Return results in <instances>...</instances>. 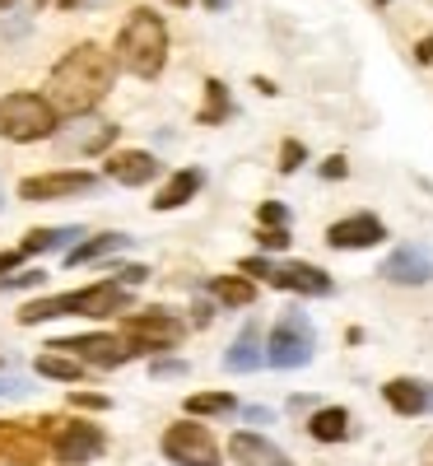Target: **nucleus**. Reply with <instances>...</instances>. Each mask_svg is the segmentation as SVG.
I'll use <instances>...</instances> for the list:
<instances>
[{"label": "nucleus", "mask_w": 433, "mask_h": 466, "mask_svg": "<svg viewBox=\"0 0 433 466\" xmlns=\"http://www.w3.org/2000/svg\"><path fill=\"white\" fill-rule=\"evenodd\" d=\"M107 89H112V56L94 43H80L75 52H65L52 66V80H47V98L65 116L94 112L107 98Z\"/></svg>", "instance_id": "1"}, {"label": "nucleus", "mask_w": 433, "mask_h": 466, "mask_svg": "<svg viewBox=\"0 0 433 466\" xmlns=\"http://www.w3.org/2000/svg\"><path fill=\"white\" fill-rule=\"evenodd\" d=\"M116 61H122L131 75L154 80L168 61V24L154 10H131L122 33H116Z\"/></svg>", "instance_id": "2"}, {"label": "nucleus", "mask_w": 433, "mask_h": 466, "mask_svg": "<svg viewBox=\"0 0 433 466\" xmlns=\"http://www.w3.org/2000/svg\"><path fill=\"white\" fill-rule=\"evenodd\" d=\"M56 131V103L47 94H5L0 98V136L15 145L47 140Z\"/></svg>", "instance_id": "3"}, {"label": "nucleus", "mask_w": 433, "mask_h": 466, "mask_svg": "<svg viewBox=\"0 0 433 466\" xmlns=\"http://www.w3.org/2000/svg\"><path fill=\"white\" fill-rule=\"evenodd\" d=\"M52 350H65V355H80L85 364H98V369H122L131 355H140V350L131 345V336H112V331H89V336H56Z\"/></svg>", "instance_id": "4"}, {"label": "nucleus", "mask_w": 433, "mask_h": 466, "mask_svg": "<svg viewBox=\"0 0 433 466\" xmlns=\"http://www.w3.org/2000/svg\"><path fill=\"white\" fill-rule=\"evenodd\" d=\"M312 350H317V336H312L307 318L303 313H285L280 327H275L270 340H266V360L275 369H303L312 360Z\"/></svg>", "instance_id": "5"}, {"label": "nucleus", "mask_w": 433, "mask_h": 466, "mask_svg": "<svg viewBox=\"0 0 433 466\" xmlns=\"http://www.w3.org/2000/svg\"><path fill=\"white\" fill-rule=\"evenodd\" d=\"M43 434L52 439V452H61L65 461H89L107 448V434L98 424H85V420H70V415H52L43 420Z\"/></svg>", "instance_id": "6"}, {"label": "nucleus", "mask_w": 433, "mask_h": 466, "mask_svg": "<svg viewBox=\"0 0 433 466\" xmlns=\"http://www.w3.org/2000/svg\"><path fill=\"white\" fill-rule=\"evenodd\" d=\"M164 452L177 466H219V443L196 420H177L164 430Z\"/></svg>", "instance_id": "7"}, {"label": "nucleus", "mask_w": 433, "mask_h": 466, "mask_svg": "<svg viewBox=\"0 0 433 466\" xmlns=\"http://www.w3.org/2000/svg\"><path fill=\"white\" fill-rule=\"evenodd\" d=\"M126 336H131V345L140 350V355H149V350H173L186 336V322L173 318L168 308H149V313H136L126 322Z\"/></svg>", "instance_id": "8"}, {"label": "nucleus", "mask_w": 433, "mask_h": 466, "mask_svg": "<svg viewBox=\"0 0 433 466\" xmlns=\"http://www.w3.org/2000/svg\"><path fill=\"white\" fill-rule=\"evenodd\" d=\"M112 140H116V127L107 122V116H98V112H80V116H70V127L61 131L56 149H61V154H80V159H89V154H103Z\"/></svg>", "instance_id": "9"}, {"label": "nucleus", "mask_w": 433, "mask_h": 466, "mask_svg": "<svg viewBox=\"0 0 433 466\" xmlns=\"http://www.w3.org/2000/svg\"><path fill=\"white\" fill-rule=\"evenodd\" d=\"M37 434L43 430H28L19 420H0V466H43L52 443H43Z\"/></svg>", "instance_id": "10"}, {"label": "nucleus", "mask_w": 433, "mask_h": 466, "mask_svg": "<svg viewBox=\"0 0 433 466\" xmlns=\"http://www.w3.org/2000/svg\"><path fill=\"white\" fill-rule=\"evenodd\" d=\"M94 187H98L94 173H43V177H24L19 197L24 201H65V197H80V191H94Z\"/></svg>", "instance_id": "11"}, {"label": "nucleus", "mask_w": 433, "mask_h": 466, "mask_svg": "<svg viewBox=\"0 0 433 466\" xmlns=\"http://www.w3.org/2000/svg\"><path fill=\"white\" fill-rule=\"evenodd\" d=\"M65 303H70V313L112 318V313H126V308H131V289H122V285H89V289L65 294Z\"/></svg>", "instance_id": "12"}, {"label": "nucleus", "mask_w": 433, "mask_h": 466, "mask_svg": "<svg viewBox=\"0 0 433 466\" xmlns=\"http://www.w3.org/2000/svg\"><path fill=\"white\" fill-rule=\"evenodd\" d=\"M382 219H373V215H345V219H336L331 228H327V243L331 248H340V252H354V248H373V243H382Z\"/></svg>", "instance_id": "13"}, {"label": "nucleus", "mask_w": 433, "mask_h": 466, "mask_svg": "<svg viewBox=\"0 0 433 466\" xmlns=\"http://www.w3.org/2000/svg\"><path fill=\"white\" fill-rule=\"evenodd\" d=\"M382 401L397 415H433V387L419 378H391L382 387Z\"/></svg>", "instance_id": "14"}, {"label": "nucleus", "mask_w": 433, "mask_h": 466, "mask_svg": "<svg viewBox=\"0 0 433 466\" xmlns=\"http://www.w3.org/2000/svg\"><path fill=\"white\" fill-rule=\"evenodd\" d=\"M382 276L397 285H428L433 280V257L424 248H397L382 261Z\"/></svg>", "instance_id": "15"}, {"label": "nucleus", "mask_w": 433, "mask_h": 466, "mask_svg": "<svg viewBox=\"0 0 433 466\" xmlns=\"http://www.w3.org/2000/svg\"><path fill=\"white\" fill-rule=\"evenodd\" d=\"M270 285L275 289H294V294H331V276L307 261H289V266H270Z\"/></svg>", "instance_id": "16"}, {"label": "nucleus", "mask_w": 433, "mask_h": 466, "mask_svg": "<svg viewBox=\"0 0 433 466\" xmlns=\"http://www.w3.org/2000/svg\"><path fill=\"white\" fill-rule=\"evenodd\" d=\"M107 177H116L122 187H145L159 177V159L145 149H126V154H112L107 159Z\"/></svg>", "instance_id": "17"}, {"label": "nucleus", "mask_w": 433, "mask_h": 466, "mask_svg": "<svg viewBox=\"0 0 433 466\" xmlns=\"http://www.w3.org/2000/svg\"><path fill=\"white\" fill-rule=\"evenodd\" d=\"M228 457L238 466H289V457L270 439H261V434H233L228 439Z\"/></svg>", "instance_id": "18"}, {"label": "nucleus", "mask_w": 433, "mask_h": 466, "mask_svg": "<svg viewBox=\"0 0 433 466\" xmlns=\"http://www.w3.org/2000/svg\"><path fill=\"white\" fill-rule=\"evenodd\" d=\"M201 182H206L201 168H182V173H173V177L159 187V197H154V210H177V206H186L196 191H201Z\"/></svg>", "instance_id": "19"}, {"label": "nucleus", "mask_w": 433, "mask_h": 466, "mask_svg": "<svg viewBox=\"0 0 433 466\" xmlns=\"http://www.w3.org/2000/svg\"><path fill=\"white\" fill-rule=\"evenodd\" d=\"M224 364H228L233 373H252V369L261 364V327H243V336L228 345Z\"/></svg>", "instance_id": "20"}, {"label": "nucleus", "mask_w": 433, "mask_h": 466, "mask_svg": "<svg viewBox=\"0 0 433 466\" xmlns=\"http://www.w3.org/2000/svg\"><path fill=\"white\" fill-rule=\"evenodd\" d=\"M210 294L224 308H247L257 299V285H252V276H219V280H210Z\"/></svg>", "instance_id": "21"}, {"label": "nucleus", "mask_w": 433, "mask_h": 466, "mask_svg": "<svg viewBox=\"0 0 433 466\" xmlns=\"http://www.w3.org/2000/svg\"><path fill=\"white\" fill-rule=\"evenodd\" d=\"M345 430H349V415L340 406H322L317 415L307 420V434L317 443H336V439H345Z\"/></svg>", "instance_id": "22"}, {"label": "nucleus", "mask_w": 433, "mask_h": 466, "mask_svg": "<svg viewBox=\"0 0 433 466\" xmlns=\"http://www.w3.org/2000/svg\"><path fill=\"white\" fill-rule=\"evenodd\" d=\"M112 248H131V238L126 233H98V238H89V243H80L75 252H65V266L75 270V266H89V261H98L103 252H112Z\"/></svg>", "instance_id": "23"}, {"label": "nucleus", "mask_w": 433, "mask_h": 466, "mask_svg": "<svg viewBox=\"0 0 433 466\" xmlns=\"http://www.w3.org/2000/svg\"><path fill=\"white\" fill-rule=\"evenodd\" d=\"M228 410H238V397H228V392H196V397H186V415H228Z\"/></svg>", "instance_id": "24"}, {"label": "nucleus", "mask_w": 433, "mask_h": 466, "mask_svg": "<svg viewBox=\"0 0 433 466\" xmlns=\"http://www.w3.org/2000/svg\"><path fill=\"white\" fill-rule=\"evenodd\" d=\"M80 238V228H33L24 238V252H47V248H65Z\"/></svg>", "instance_id": "25"}, {"label": "nucleus", "mask_w": 433, "mask_h": 466, "mask_svg": "<svg viewBox=\"0 0 433 466\" xmlns=\"http://www.w3.org/2000/svg\"><path fill=\"white\" fill-rule=\"evenodd\" d=\"M228 112H233V107H228V89H224L219 80H206V107H201V122H206V127H219Z\"/></svg>", "instance_id": "26"}, {"label": "nucleus", "mask_w": 433, "mask_h": 466, "mask_svg": "<svg viewBox=\"0 0 433 466\" xmlns=\"http://www.w3.org/2000/svg\"><path fill=\"white\" fill-rule=\"evenodd\" d=\"M37 373L43 378H56V382H85V364H70V360H56V355H37Z\"/></svg>", "instance_id": "27"}, {"label": "nucleus", "mask_w": 433, "mask_h": 466, "mask_svg": "<svg viewBox=\"0 0 433 466\" xmlns=\"http://www.w3.org/2000/svg\"><path fill=\"white\" fill-rule=\"evenodd\" d=\"M61 313H70L65 294H56V299H37V303H24V308H19V322H52V318H61Z\"/></svg>", "instance_id": "28"}, {"label": "nucleus", "mask_w": 433, "mask_h": 466, "mask_svg": "<svg viewBox=\"0 0 433 466\" xmlns=\"http://www.w3.org/2000/svg\"><path fill=\"white\" fill-rule=\"evenodd\" d=\"M47 280V270H24V276H0V294L5 289H33V285H43Z\"/></svg>", "instance_id": "29"}, {"label": "nucleus", "mask_w": 433, "mask_h": 466, "mask_svg": "<svg viewBox=\"0 0 433 466\" xmlns=\"http://www.w3.org/2000/svg\"><path fill=\"white\" fill-rule=\"evenodd\" d=\"M257 215H261V228H285V219H289V206H280V201H266Z\"/></svg>", "instance_id": "30"}, {"label": "nucleus", "mask_w": 433, "mask_h": 466, "mask_svg": "<svg viewBox=\"0 0 433 466\" xmlns=\"http://www.w3.org/2000/svg\"><path fill=\"white\" fill-rule=\"evenodd\" d=\"M70 406H75V410H107V406H112V397H103V392H75V397H70Z\"/></svg>", "instance_id": "31"}, {"label": "nucleus", "mask_w": 433, "mask_h": 466, "mask_svg": "<svg viewBox=\"0 0 433 466\" xmlns=\"http://www.w3.org/2000/svg\"><path fill=\"white\" fill-rule=\"evenodd\" d=\"M33 382L28 378H15V373H0V397H28Z\"/></svg>", "instance_id": "32"}, {"label": "nucleus", "mask_w": 433, "mask_h": 466, "mask_svg": "<svg viewBox=\"0 0 433 466\" xmlns=\"http://www.w3.org/2000/svg\"><path fill=\"white\" fill-rule=\"evenodd\" d=\"M303 164V145L298 140H285V154H280V173H294Z\"/></svg>", "instance_id": "33"}, {"label": "nucleus", "mask_w": 433, "mask_h": 466, "mask_svg": "<svg viewBox=\"0 0 433 466\" xmlns=\"http://www.w3.org/2000/svg\"><path fill=\"white\" fill-rule=\"evenodd\" d=\"M270 266H275V261H266V257H247V261H243V276H252V280H270Z\"/></svg>", "instance_id": "34"}, {"label": "nucleus", "mask_w": 433, "mask_h": 466, "mask_svg": "<svg viewBox=\"0 0 433 466\" xmlns=\"http://www.w3.org/2000/svg\"><path fill=\"white\" fill-rule=\"evenodd\" d=\"M345 168H349V164H345V154H331V159L322 164V177H327V182H340Z\"/></svg>", "instance_id": "35"}, {"label": "nucleus", "mask_w": 433, "mask_h": 466, "mask_svg": "<svg viewBox=\"0 0 433 466\" xmlns=\"http://www.w3.org/2000/svg\"><path fill=\"white\" fill-rule=\"evenodd\" d=\"M261 248H275V252L289 248V233L285 228H261Z\"/></svg>", "instance_id": "36"}, {"label": "nucleus", "mask_w": 433, "mask_h": 466, "mask_svg": "<svg viewBox=\"0 0 433 466\" xmlns=\"http://www.w3.org/2000/svg\"><path fill=\"white\" fill-rule=\"evenodd\" d=\"M186 369H191V364H173V360H168V364H149V378H182Z\"/></svg>", "instance_id": "37"}, {"label": "nucleus", "mask_w": 433, "mask_h": 466, "mask_svg": "<svg viewBox=\"0 0 433 466\" xmlns=\"http://www.w3.org/2000/svg\"><path fill=\"white\" fill-rule=\"evenodd\" d=\"M24 257H28L24 248H15V252H0V276H10V270H15V266H19Z\"/></svg>", "instance_id": "38"}, {"label": "nucleus", "mask_w": 433, "mask_h": 466, "mask_svg": "<svg viewBox=\"0 0 433 466\" xmlns=\"http://www.w3.org/2000/svg\"><path fill=\"white\" fill-rule=\"evenodd\" d=\"M145 280V266H126L122 270V285H140Z\"/></svg>", "instance_id": "39"}, {"label": "nucleus", "mask_w": 433, "mask_h": 466, "mask_svg": "<svg viewBox=\"0 0 433 466\" xmlns=\"http://www.w3.org/2000/svg\"><path fill=\"white\" fill-rule=\"evenodd\" d=\"M428 61H433V37H428V43L419 47V66H428Z\"/></svg>", "instance_id": "40"}, {"label": "nucleus", "mask_w": 433, "mask_h": 466, "mask_svg": "<svg viewBox=\"0 0 433 466\" xmlns=\"http://www.w3.org/2000/svg\"><path fill=\"white\" fill-rule=\"evenodd\" d=\"M206 5H210V10H224V5H228V0H206Z\"/></svg>", "instance_id": "41"}, {"label": "nucleus", "mask_w": 433, "mask_h": 466, "mask_svg": "<svg viewBox=\"0 0 433 466\" xmlns=\"http://www.w3.org/2000/svg\"><path fill=\"white\" fill-rule=\"evenodd\" d=\"M10 5H15V0H0V10H10Z\"/></svg>", "instance_id": "42"}, {"label": "nucleus", "mask_w": 433, "mask_h": 466, "mask_svg": "<svg viewBox=\"0 0 433 466\" xmlns=\"http://www.w3.org/2000/svg\"><path fill=\"white\" fill-rule=\"evenodd\" d=\"M43 5H47V0H43ZM56 5H75V0H56Z\"/></svg>", "instance_id": "43"}, {"label": "nucleus", "mask_w": 433, "mask_h": 466, "mask_svg": "<svg viewBox=\"0 0 433 466\" xmlns=\"http://www.w3.org/2000/svg\"><path fill=\"white\" fill-rule=\"evenodd\" d=\"M168 5H186V0H168Z\"/></svg>", "instance_id": "44"}, {"label": "nucleus", "mask_w": 433, "mask_h": 466, "mask_svg": "<svg viewBox=\"0 0 433 466\" xmlns=\"http://www.w3.org/2000/svg\"><path fill=\"white\" fill-rule=\"evenodd\" d=\"M378 5H387V0H378Z\"/></svg>", "instance_id": "45"}, {"label": "nucleus", "mask_w": 433, "mask_h": 466, "mask_svg": "<svg viewBox=\"0 0 433 466\" xmlns=\"http://www.w3.org/2000/svg\"><path fill=\"white\" fill-rule=\"evenodd\" d=\"M75 466H80V461H75Z\"/></svg>", "instance_id": "46"}]
</instances>
